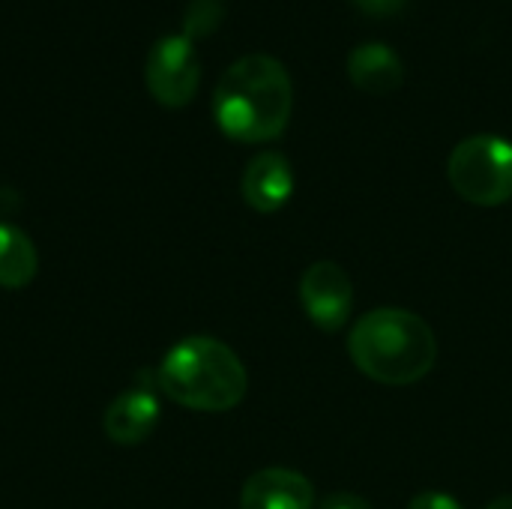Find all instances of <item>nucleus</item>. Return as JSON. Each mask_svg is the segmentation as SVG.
Instances as JSON below:
<instances>
[{
    "label": "nucleus",
    "instance_id": "39448f33",
    "mask_svg": "<svg viewBox=\"0 0 512 509\" xmlns=\"http://www.w3.org/2000/svg\"><path fill=\"white\" fill-rule=\"evenodd\" d=\"M144 78H147L150 93L162 105L168 108L186 105L201 84V57H198L195 42L186 33L159 36L147 54Z\"/></svg>",
    "mask_w": 512,
    "mask_h": 509
},
{
    "label": "nucleus",
    "instance_id": "f257e3e1",
    "mask_svg": "<svg viewBox=\"0 0 512 509\" xmlns=\"http://www.w3.org/2000/svg\"><path fill=\"white\" fill-rule=\"evenodd\" d=\"M294 108V84L282 60L270 54H243L219 78L213 117L219 129L246 144L273 141L285 132Z\"/></svg>",
    "mask_w": 512,
    "mask_h": 509
},
{
    "label": "nucleus",
    "instance_id": "6e6552de",
    "mask_svg": "<svg viewBox=\"0 0 512 509\" xmlns=\"http://www.w3.org/2000/svg\"><path fill=\"white\" fill-rule=\"evenodd\" d=\"M240 509H315V489L297 471L264 468L243 483Z\"/></svg>",
    "mask_w": 512,
    "mask_h": 509
},
{
    "label": "nucleus",
    "instance_id": "dca6fc26",
    "mask_svg": "<svg viewBox=\"0 0 512 509\" xmlns=\"http://www.w3.org/2000/svg\"><path fill=\"white\" fill-rule=\"evenodd\" d=\"M486 509H512V495L507 498H498V501H492Z\"/></svg>",
    "mask_w": 512,
    "mask_h": 509
},
{
    "label": "nucleus",
    "instance_id": "1a4fd4ad",
    "mask_svg": "<svg viewBox=\"0 0 512 509\" xmlns=\"http://www.w3.org/2000/svg\"><path fill=\"white\" fill-rule=\"evenodd\" d=\"M240 189H243V198L252 210L276 213L294 195V168L282 153L264 150L246 165Z\"/></svg>",
    "mask_w": 512,
    "mask_h": 509
},
{
    "label": "nucleus",
    "instance_id": "7ed1b4c3",
    "mask_svg": "<svg viewBox=\"0 0 512 509\" xmlns=\"http://www.w3.org/2000/svg\"><path fill=\"white\" fill-rule=\"evenodd\" d=\"M156 387L189 411L222 414L243 402L249 375L225 342L213 336H186L162 357Z\"/></svg>",
    "mask_w": 512,
    "mask_h": 509
},
{
    "label": "nucleus",
    "instance_id": "20e7f679",
    "mask_svg": "<svg viewBox=\"0 0 512 509\" xmlns=\"http://www.w3.org/2000/svg\"><path fill=\"white\" fill-rule=\"evenodd\" d=\"M453 189L480 207H498L512 198V144L498 135H471L456 144L447 162Z\"/></svg>",
    "mask_w": 512,
    "mask_h": 509
},
{
    "label": "nucleus",
    "instance_id": "0eeeda50",
    "mask_svg": "<svg viewBox=\"0 0 512 509\" xmlns=\"http://www.w3.org/2000/svg\"><path fill=\"white\" fill-rule=\"evenodd\" d=\"M105 435L114 444L123 447H135L141 441H147L153 435V429L159 426V387L156 381H141L132 384L129 390H123L105 411Z\"/></svg>",
    "mask_w": 512,
    "mask_h": 509
},
{
    "label": "nucleus",
    "instance_id": "2eb2a0df",
    "mask_svg": "<svg viewBox=\"0 0 512 509\" xmlns=\"http://www.w3.org/2000/svg\"><path fill=\"white\" fill-rule=\"evenodd\" d=\"M363 12H369V15H393V12H399L408 0H354Z\"/></svg>",
    "mask_w": 512,
    "mask_h": 509
},
{
    "label": "nucleus",
    "instance_id": "f8f14e48",
    "mask_svg": "<svg viewBox=\"0 0 512 509\" xmlns=\"http://www.w3.org/2000/svg\"><path fill=\"white\" fill-rule=\"evenodd\" d=\"M225 18V0H189L183 12V33L195 42L210 36Z\"/></svg>",
    "mask_w": 512,
    "mask_h": 509
},
{
    "label": "nucleus",
    "instance_id": "9d476101",
    "mask_svg": "<svg viewBox=\"0 0 512 509\" xmlns=\"http://www.w3.org/2000/svg\"><path fill=\"white\" fill-rule=\"evenodd\" d=\"M348 78L360 90L384 96V93H393V90L402 87L405 66H402V57L390 45L366 42V45H357L348 54Z\"/></svg>",
    "mask_w": 512,
    "mask_h": 509
},
{
    "label": "nucleus",
    "instance_id": "ddd939ff",
    "mask_svg": "<svg viewBox=\"0 0 512 509\" xmlns=\"http://www.w3.org/2000/svg\"><path fill=\"white\" fill-rule=\"evenodd\" d=\"M408 509H465L453 495H444V492H423L411 501Z\"/></svg>",
    "mask_w": 512,
    "mask_h": 509
},
{
    "label": "nucleus",
    "instance_id": "423d86ee",
    "mask_svg": "<svg viewBox=\"0 0 512 509\" xmlns=\"http://www.w3.org/2000/svg\"><path fill=\"white\" fill-rule=\"evenodd\" d=\"M300 303L309 321L327 333H336L351 318L354 288L348 273L336 261H315L300 276Z\"/></svg>",
    "mask_w": 512,
    "mask_h": 509
},
{
    "label": "nucleus",
    "instance_id": "9b49d317",
    "mask_svg": "<svg viewBox=\"0 0 512 509\" xmlns=\"http://www.w3.org/2000/svg\"><path fill=\"white\" fill-rule=\"evenodd\" d=\"M36 267H39V255L33 240L21 228L0 222V288L18 291L30 285Z\"/></svg>",
    "mask_w": 512,
    "mask_h": 509
},
{
    "label": "nucleus",
    "instance_id": "4468645a",
    "mask_svg": "<svg viewBox=\"0 0 512 509\" xmlns=\"http://www.w3.org/2000/svg\"><path fill=\"white\" fill-rule=\"evenodd\" d=\"M318 509H372V504L360 495H351V492H336V495H327L321 501Z\"/></svg>",
    "mask_w": 512,
    "mask_h": 509
},
{
    "label": "nucleus",
    "instance_id": "f03ea898",
    "mask_svg": "<svg viewBox=\"0 0 512 509\" xmlns=\"http://www.w3.org/2000/svg\"><path fill=\"white\" fill-rule=\"evenodd\" d=\"M348 354L366 378L387 387H405L432 372L438 339L417 312L387 306L363 315L351 327Z\"/></svg>",
    "mask_w": 512,
    "mask_h": 509
}]
</instances>
